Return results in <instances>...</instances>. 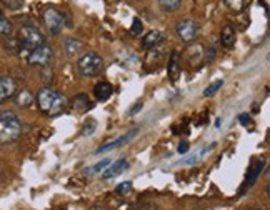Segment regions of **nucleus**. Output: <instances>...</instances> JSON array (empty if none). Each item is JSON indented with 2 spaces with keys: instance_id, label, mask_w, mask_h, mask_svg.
<instances>
[{
  "instance_id": "f257e3e1",
  "label": "nucleus",
  "mask_w": 270,
  "mask_h": 210,
  "mask_svg": "<svg viewBox=\"0 0 270 210\" xmlns=\"http://www.w3.org/2000/svg\"><path fill=\"white\" fill-rule=\"evenodd\" d=\"M35 100H37L40 112L47 117L60 115V113L65 112L68 107V100L65 95L57 92V90H54V89H50V87L40 89L37 95H35Z\"/></svg>"
},
{
  "instance_id": "f03ea898",
  "label": "nucleus",
  "mask_w": 270,
  "mask_h": 210,
  "mask_svg": "<svg viewBox=\"0 0 270 210\" xmlns=\"http://www.w3.org/2000/svg\"><path fill=\"white\" fill-rule=\"evenodd\" d=\"M22 135V124L12 110H0V144H12Z\"/></svg>"
},
{
  "instance_id": "7ed1b4c3",
  "label": "nucleus",
  "mask_w": 270,
  "mask_h": 210,
  "mask_svg": "<svg viewBox=\"0 0 270 210\" xmlns=\"http://www.w3.org/2000/svg\"><path fill=\"white\" fill-rule=\"evenodd\" d=\"M17 40H19V45H20V55L24 52L29 53L30 50L37 49L40 47L42 44H45V37L42 34V30L39 29V27L35 25H22L19 29V37H17Z\"/></svg>"
},
{
  "instance_id": "20e7f679",
  "label": "nucleus",
  "mask_w": 270,
  "mask_h": 210,
  "mask_svg": "<svg viewBox=\"0 0 270 210\" xmlns=\"http://www.w3.org/2000/svg\"><path fill=\"white\" fill-rule=\"evenodd\" d=\"M79 72L84 77H95L100 74L104 67V58L99 55L97 52H87L84 57L77 62Z\"/></svg>"
},
{
  "instance_id": "39448f33",
  "label": "nucleus",
  "mask_w": 270,
  "mask_h": 210,
  "mask_svg": "<svg viewBox=\"0 0 270 210\" xmlns=\"http://www.w3.org/2000/svg\"><path fill=\"white\" fill-rule=\"evenodd\" d=\"M54 57V50L49 44H42L40 47L30 50L25 55V60L29 65H35V67H49V63L52 62Z\"/></svg>"
},
{
  "instance_id": "423d86ee",
  "label": "nucleus",
  "mask_w": 270,
  "mask_h": 210,
  "mask_svg": "<svg viewBox=\"0 0 270 210\" xmlns=\"http://www.w3.org/2000/svg\"><path fill=\"white\" fill-rule=\"evenodd\" d=\"M42 19L45 27L49 29V32L52 35H58L62 34L63 24H65V19H63V13H60L57 8L54 7H47L42 13Z\"/></svg>"
},
{
  "instance_id": "0eeeda50",
  "label": "nucleus",
  "mask_w": 270,
  "mask_h": 210,
  "mask_svg": "<svg viewBox=\"0 0 270 210\" xmlns=\"http://www.w3.org/2000/svg\"><path fill=\"white\" fill-rule=\"evenodd\" d=\"M175 32H177L178 39H180L182 42L192 44V42H195L197 37H199L200 29H199V24H197V22L190 20V19H184L177 24Z\"/></svg>"
},
{
  "instance_id": "6e6552de",
  "label": "nucleus",
  "mask_w": 270,
  "mask_h": 210,
  "mask_svg": "<svg viewBox=\"0 0 270 210\" xmlns=\"http://www.w3.org/2000/svg\"><path fill=\"white\" fill-rule=\"evenodd\" d=\"M17 92V82L10 75H0V104L12 99Z\"/></svg>"
},
{
  "instance_id": "1a4fd4ad",
  "label": "nucleus",
  "mask_w": 270,
  "mask_h": 210,
  "mask_svg": "<svg viewBox=\"0 0 270 210\" xmlns=\"http://www.w3.org/2000/svg\"><path fill=\"white\" fill-rule=\"evenodd\" d=\"M127 168H129V160H127V158H118L117 162L110 163V165L105 168L104 173H102V177H104L105 180L115 179V177L122 175V173L125 172Z\"/></svg>"
},
{
  "instance_id": "9d476101",
  "label": "nucleus",
  "mask_w": 270,
  "mask_h": 210,
  "mask_svg": "<svg viewBox=\"0 0 270 210\" xmlns=\"http://www.w3.org/2000/svg\"><path fill=\"white\" fill-rule=\"evenodd\" d=\"M185 58L190 65H197L200 63L205 58V50H204V45L202 44H194V45H189L185 50Z\"/></svg>"
},
{
  "instance_id": "9b49d317",
  "label": "nucleus",
  "mask_w": 270,
  "mask_h": 210,
  "mask_svg": "<svg viewBox=\"0 0 270 210\" xmlns=\"http://www.w3.org/2000/svg\"><path fill=\"white\" fill-rule=\"evenodd\" d=\"M139 134V130H132L129 132V134H125V135H122V137H118L117 140H112V142H108L107 145H102V147H99L97 149V154H104V152H110V150L113 149H118V147H122V145H125V144H129L134 137Z\"/></svg>"
},
{
  "instance_id": "f8f14e48",
  "label": "nucleus",
  "mask_w": 270,
  "mask_h": 210,
  "mask_svg": "<svg viewBox=\"0 0 270 210\" xmlns=\"http://www.w3.org/2000/svg\"><path fill=\"white\" fill-rule=\"evenodd\" d=\"M264 167H265V162H264V160H260V162H257L254 167L250 168V170H249V175H247V179H245V182H244V187H242V190H240V194H245V192L249 190L250 187H254V184L257 182V179L260 177V173H262Z\"/></svg>"
},
{
  "instance_id": "ddd939ff",
  "label": "nucleus",
  "mask_w": 270,
  "mask_h": 210,
  "mask_svg": "<svg viewBox=\"0 0 270 210\" xmlns=\"http://www.w3.org/2000/svg\"><path fill=\"white\" fill-rule=\"evenodd\" d=\"M163 39H165V35H163L162 32L150 30L149 34L142 39V47H144L145 50H154L155 47H159V45L163 42Z\"/></svg>"
},
{
  "instance_id": "4468645a",
  "label": "nucleus",
  "mask_w": 270,
  "mask_h": 210,
  "mask_svg": "<svg viewBox=\"0 0 270 210\" xmlns=\"http://www.w3.org/2000/svg\"><path fill=\"white\" fill-rule=\"evenodd\" d=\"M34 94L30 92L29 89H20V90H17L15 95H13V102H15L17 107H20V108H29L32 104H34Z\"/></svg>"
},
{
  "instance_id": "2eb2a0df",
  "label": "nucleus",
  "mask_w": 270,
  "mask_h": 210,
  "mask_svg": "<svg viewBox=\"0 0 270 210\" xmlns=\"http://www.w3.org/2000/svg\"><path fill=\"white\" fill-rule=\"evenodd\" d=\"M113 94V87L108 84V82H99V84H95L94 87V95L95 99L99 100V102H105V100H108L112 97Z\"/></svg>"
},
{
  "instance_id": "dca6fc26",
  "label": "nucleus",
  "mask_w": 270,
  "mask_h": 210,
  "mask_svg": "<svg viewBox=\"0 0 270 210\" xmlns=\"http://www.w3.org/2000/svg\"><path fill=\"white\" fill-rule=\"evenodd\" d=\"M167 70H168V77H170V80L175 82L178 79V74H180V53H178L177 50H173V52L170 53Z\"/></svg>"
},
{
  "instance_id": "f3484780",
  "label": "nucleus",
  "mask_w": 270,
  "mask_h": 210,
  "mask_svg": "<svg viewBox=\"0 0 270 210\" xmlns=\"http://www.w3.org/2000/svg\"><path fill=\"white\" fill-rule=\"evenodd\" d=\"M63 50H65L68 57H75L77 53H80L82 50H84V44L74 37H67L63 40Z\"/></svg>"
},
{
  "instance_id": "a211bd4d",
  "label": "nucleus",
  "mask_w": 270,
  "mask_h": 210,
  "mask_svg": "<svg viewBox=\"0 0 270 210\" xmlns=\"http://www.w3.org/2000/svg\"><path fill=\"white\" fill-rule=\"evenodd\" d=\"M68 105H72V108H74L75 112H80V113H84L89 110V107H90V100L87 95L84 94H79V95H75L74 99H72V102L68 104Z\"/></svg>"
},
{
  "instance_id": "6ab92c4d",
  "label": "nucleus",
  "mask_w": 270,
  "mask_h": 210,
  "mask_svg": "<svg viewBox=\"0 0 270 210\" xmlns=\"http://www.w3.org/2000/svg\"><path fill=\"white\" fill-rule=\"evenodd\" d=\"M220 44L223 47L230 49L233 47V44H235V30L232 29V27H223L222 29V34H220Z\"/></svg>"
},
{
  "instance_id": "aec40b11",
  "label": "nucleus",
  "mask_w": 270,
  "mask_h": 210,
  "mask_svg": "<svg viewBox=\"0 0 270 210\" xmlns=\"http://www.w3.org/2000/svg\"><path fill=\"white\" fill-rule=\"evenodd\" d=\"M249 3H250V0H225V5L228 7V10L233 13L244 12Z\"/></svg>"
},
{
  "instance_id": "412c9836",
  "label": "nucleus",
  "mask_w": 270,
  "mask_h": 210,
  "mask_svg": "<svg viewBox=\"0 0 270 210\" xmlns=\"http://www.w3.org/2000/svg\"><path fill=\"white\" fill-rule=\"evenodd\" d=\"M157 3L163 12H177L182 5V0H157Z\"/></svg>"
},
{
  "instance_id": "4be33fe9",
  "label": "nucleus",
  "mask_w": 270,
  "mask_h": 210,
  "mask_svg": "<svg viewBox=\"0 0 270 210\" xmlns=\"http://www.w3.org/2000/svg\"><path fill=\"white\" fill-rule=\"evenodd\" d=\"M108 165H110V160L108 158H105V160H100V162H97L95 163L94 167H90V168H87V175H94V173H97V172H100V170H105Z\"/></svg>"
},
{
  "instance_id": "5701e85b",
  "label": "nucleus",
  "mask_w": 270,
  "mask_h": 210,
  "mask_svg": "<svg viewBox=\"0 0 270 210\" xmlns=\"http://www.w3.org/2000/svg\"><path fill=\"white\" fill-rule=\"evenodd\" d=\"M222 85H223V80H215L214 84H210L207 89L204 90V95L205 97H214V95L222 89Z\"/></svg>"
},
{
  "instance_id": "b1692460",
  "label": "nucleus",
  "mask_w": 270,
  "mask_h": 210,
  "mask_svg": "<svg viewBox=\"0 0 270 210\" xmlns=\"http://www.w3.org/2000/svg\"><path fill=\"white\" fill-rule=\"evenodd\" d=\"M142 30H144V25H142V22L140 19H134V24H132L130 27V34L132 35H142Z\"/></svg>"
},
{
  "instance_id": "393cba45",
  "label": "nucleus",
  "mask_w": 270,
  "mask_h": 210,
  "mask_svg": "<svg viewBox=\"0 0 270 210\" xmlns=\"http://www.w3.org/2000/svg\"><path fill=\"white\" fill-rule=\"evenodd\" d=\"M0 29H2L3 34H10V29H12L10 22L5 19V15L2 13V10H0Z\"/></svg>"
},
{
  "instance_id": "a878e982",
  "label": "nucleus",
  "mask_w": 270,
  "mask_h": 210,
  "mask_svg": "<svg viewBox=\"0 0 270 210\" xmlns=\"http://www.w3.org/2000/svg\"><path fill=\"white\" fill-rule=\"evenodd\" d=\"M200 158H202V154H197V155H192L190 158H185V160H180L182 165H194V163L200 162Z\"/></svg>"
},
{
  "instance_id": "bb28decb",
  "label": "nucleus",
  "mask_w": 270,
  "mask_h": 210,
  "mask_svg": "<svg viewBox=\"0 0 270 210\" xmlns=\"http://www.w3.org/2000/svg\"><path fill=\"white\" fill-rule=\"evenodd\" d=\"M95 129H97V122H95V120H90L89 124H87V125L84 127V132H82V134H84V135H92Z\"/></svg>"
},
{
  "instance_id": "cd10ccee",
  "label": "nucleus",
  "mask_w": 270,
  "mask_h": 210,
  "mask_svg": "<svg viewBox=\"0 0 270 210\" xmlns=\"http://www.w3.org/2000/svg\"><path fill=\"white\" fill-rule=\"evenodd\" d=\"M132 190V182H122L120 185L117 187V192L118 194H127V192H130Z\"/></svg>"
},
{
  "instance_id": "c85d7f7f",
  "label": "nucleus",
  "mask_w": 270,
  "mask_h": 210,
  "mask_svg": "<svg viewBox=\"0 0 270 210\" xmlns=\"http://www.w3.org/2000/svg\"><path fill=\"white\" fill-rule=\"evenodd\" d=\"M2 2H3V5L8 8H19L24 0H2Z\"/></svg>"
},
{
  "instance_id": "c756f323",
  "label": "nucleus",
  "mask_w": 270,
  "mask_h": 210,
  "mask_svg": "<svg viewBox=\"0 0 270 210\" xmlns=\"http://www.w3.org/2000/svg\"><path fill=\"white\" fill-rule=\"evenodd\" d=\"M157 207H155L154 204H147V202H144V204H140L139 207H137V210H155Z\"/></svg>"
},
{
  "instance_id": "7c9ffc66",
  "label": "nucleus",
  "mask_w": 270,
  "mask_h": 210,
  "mask_svg": "<svg viewBox=\"0 0 270 210\" xmlns=\"http://www.w3.org/2000/svg\"><path fill=\"white\" fill-rule=\"evenodd\" d=\"M239 122L242 125H249L250 124V117L247 115V113H240L239 115Z\"/></svg>"
},
{
  "instance_id": "2f4dec72",
  "label": "nucleus",
  "mask_w": 270,
  "mask_h": 210,
  "mask_svg": "<svg viewBox=\"0 0 270 210\" xmlns=\"http://www.w3.org/2000/svg\"><path fill=\"white\" fill-rule=\"evenodd\" d=\"M189 150V142H182L178 145V154H185Z\"/></svg>"
},
{
  "instance_id": "473e14b6",
  "label": "nucleus",
  "mask_w": 270,
  "mask_h": 210,
  "mask_svg": "<svg viewBox=\"0 0 270 210\" xmlns=\"http://www.w3.org/2000/svg\"><path fill=\"white\" fill-rule=\"evenodd\" d=\"M142 105H144V104H142V102H137V105H134V107H132L130 108V115H134V113H137V112H139L140 110V108H142Z\"/></svg>"
},
{
  "instance_id": "72a5a7b5",
  "label": "nucleus",
  "mask_w": 270,
  "mask_h": 210,
  "mask_svg": "<svg viewBox=\"0 0 270 210\" xmlns=\"http://www.w3.org/2000/svg\"><path fill=\"white\" fill-rule=\"evenodd\" d=\"M89 210H108V209L104 207V205H94V207H90Z\"/></svg>"
},
{
  "instance_id": "f704fd0d",
  "label": "nucleus",
  "mask_w": 270,
  "mask_h": 210,
  "mask_svg": "<svg viewBox=\"0 0 270 210\" xmlns=\"http://www.w3.org/2000/svg\"><path fill=\"white\" fill-rule=\"evenodd\" d=\"M250 210H265V209H250Z\"/></svg>"
}]
</instances>
